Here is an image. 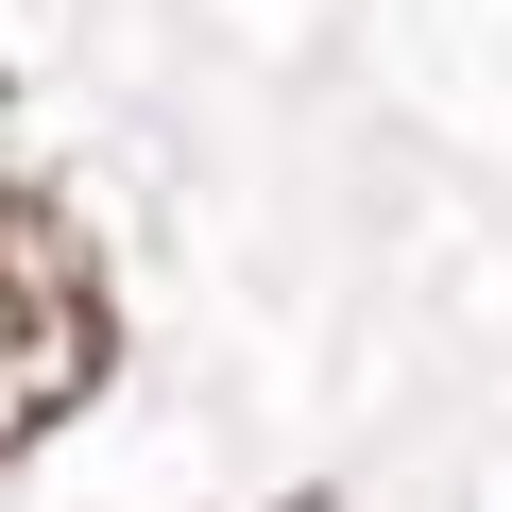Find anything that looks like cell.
<instances>
[{"mask_svg":"<svg viewBox=\"0 0 512 512\" xmlns=\"http://www.w3.org/2000/svg\"><path fill=\"white\" fill-rule=\"evenodd\" d=\"M291 512H342V495H291Z\"/></svg>","mask_w":512,"mask_h":512,"instance_id":"obj_2","label":"cell"},{"mask_svg":"<svg viewBox=\"0 0 512 512\" xmlns=\"http://www.w3.org/2000/svg\"><path fill=\"white\" fill-rule=\"evenodd\" d=\"M120 359V291H103V239L52 188H0V461L52 444Z\"/></svg>","mask_w":512,"mask_h":512,"instance_id":"obj_1","label":"cell"}]
</instances>
